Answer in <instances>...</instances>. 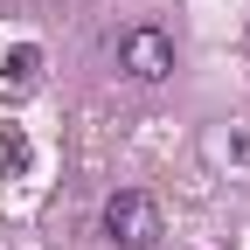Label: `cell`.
<instances>
[{
	"mask_svg": "<svg viewBox=\"0 0 250 250\" xmlns=\"http://www.w3.org/2000/svg\"><path fill=\"white\" fill-rule=\"evenodd\" d=\"M104 236H111L118 250H153V243L167 236V223H160V202H153V195H139V188L111 195V202H104Z\"/></svg>",
	"mask_w": 250,
	"mask_h": 250,
	"instance_id": "1",
	"label": "cell"
},
{
	"mask_svg": "<svg viewBox=\"0 0 250 250\" xmlns=\"http://www.w3.org/2000/svg\"><path fill=\"white\" fill-rule=\"evenodd\" d=\"M118 70L132 83H167L174 77V35H160V28H125L118 35Z\"/></svg>",
	"mask_w": 250,
	"mask_h": 250,
	"instance_id": "2",
	"label": "cell"
},
{
	"mask_svg": "<svg viewBox=\"0 0 250 250\" xmlns=\"http://www.w3.org/2000/svg\"><path fill=\"white\" fill-rule=\"evenodd\" d=\"M35 83H42V49L35 42H14L7 56H0V98L21 104V98H35Z\"/></svg>",
	"mask_w": 250,
	"mask_h": 250,
	"instance_id": "3",
	"label": "cell"
},
{
	"mask_svg": "<svg viewBox=\"0 0 250 250\" xmlns=\"http://www.w3.org/2000/svg\"><path fill=\"white\" fill-rule=\"evenodd\" d=\"M28 167H35V146H28L21 125H7V132H0V181H21Z\"/></svg>",
	"mask_w": 250,
	"mask_h": 250,
	"instance_id": "4",
	"label": "cell"
}]
</instances>
